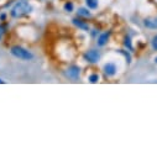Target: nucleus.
I'll return each mask as SVG.
<instances>
[{"label": "nucleus", "mask_w": 157, "mask_h": 157, "mask_svg": "<svg viewBox=\"0 0 157 157\" xmlns=\"http://www.w3.org/2000/svg\"><path fill=\"white\" fill-rule=\"evenodd\" d=\"M31 11H32V8L27 2H20L11 9V16L17 19V17H22V16L30 14Z\"/></svg>", "instance_id": "obj_1"}, {"label": "nucleus", "mask_w": 157, "mask_h": 157, "mask_svg": "<svg viewBox=\"0 0 157 157\" xmlns=\"http://www.w3.org/2000/svg\"><path fill=\"white\" fill-rule=\"evenodd\" d=\"M11 55H14L15 57H17L20 59H24V61H30V59L33 58V56H32L31 52L26 51L25 48H22L20 46H14L11 48Z\"/></svg>", "instance_id": "obj_2"}, {"label": "nucleus", "mask_w": 157, "mask_h": 157, "mask_svg": "<svg viewBox=\"0 0 157 157\" xmlns=\"http://www.w3.org/2000/svg\"><path fill=\"white\" fill-rule=\"evenodd\" d=\"M84 57H86V59L89 61L90 63H97V62L99 61V53H98L97 51H94V50L88 51V52L84 55Z\"/></svg>", "instance_id": "obj_3"}, {"label": "nucleus", "mask_w": 157, "mask_h": 157, "mask_svg": "<svg viewBox=\"0 0 157 157\" xmlns=\"http://www.w3.org/2000/svg\"><path fill=\"white\" fill-rule=\"evenodd\" d=\"M144 25H145L146 27H148V29L157 30V17H148V19H145Z\"/></svg>", "instance_id": "obj_4"}, {"label": "nucleus", "mask_w": 157, "mask_h": 157, "mask_svg": "<svg viewBox=\"0 0 157 157\" xmlns=\"http://www.w3.org/2000/svg\"><path fill=\"white\" fill-rule=\"evenodd\" d=\"M67 75L69 78H72V79H77L78 75H79V68H78L77 66H72L68 71H67Z\"/></svg>", "instance_id": "obj_5"}, {"label": "nucleus", "mask_w": 157, "mask_h": 157, "mask_svg": "<svg viewBox=\"0 0 157 157\" xmlns=\"http://www.w3.org/2000/svg\"><path fill=\"white\" fill-rule=\"evenodd\" d=\"M104 71H105V74L106 75L111 77V75H114L116 73V67H115L114 63H106L104 66Z\"/></svg>", "instance_id": "obj_6"}, {"label": "nucleus", "mask_w": 157, "mask_h": 157, "mask_svg": "<svg viewBox=\"0 0 157 157\" xmlns=\"http://www.w3.org/2000/svg\"><path fill=\"white\" fill-rule=\"evenodd\" d=\"M109 36H110V32H104V33H101V35L99 36V38H98V45H99V46H104V45L108 42V40H109Z\"/></svg>", "instance_id": "obj_7"}, {"label": "nucleus", "mask_w": 157, "mask_h": 157, "mask_svg": "<svg viewBox=\"0 0 157 157\" xmlns=\"http://www.w3.org/2000/svg\"><path fill=\"white\" fill-rule=\"evenodd\" d=\"M73 24H74L77 27L82 29V30H89V26H88L86 22H83V21H81V20H78V19H74V20H73Z\"/></svg>", "instance_id": "obj_8"}, {"label": "nucleus", "mask_w": 157, "mask_h": 157, "mask_svg": "<svg viewBox=\"0 0 157 157\" xmlns=\"http://www.w3.org/2000/svg\"><path fill=\"white\" fill-rule=\"evenodd\" d=\"M86 3L90 9H97L98 6V0H86Z\"/></svg>", "instance_id": "obj_9"}, {"label": "nucleus", "mask_w": 157, "mask_h": 157, "mask_svg": "<svg viewBox=\"0 0 157 157\" xmlns=\"http://www.w3.org/2000/svg\"><path fill=\"white\" fill-rule=\"evenodd\" d=\"M98 81H99V75H98V74H92V75H89V82H90V83H98Z\"/></svg>", "instance_id": "obj_10"}, {"label": "nucleus", "mask_w": 157, "mask_h": 157, "mask_svg": "<svg viewBox=\"0 0 157 157\" xmlns=\"http://www.w3.org/2000/svg\"><path fill=\"white\" fill-rule=\"evenodd\" d=\"M78 15H82V16H90V13L87 9H79L78 10Z\"/></svg>", "instance_id": "obj_11"}, {"label": "nucleus", "mask_w": 157, "mask_h": 157, "mask_svg": "<svg viewBox=\"0 0 157 157\" xmlns=\"http://www.w3.org/2000/svg\"><path fill=\"white\" fill-rule=\"evenodd\" d=\"M151 45H152V48L157 51V35L152 38V41H151Z\"/></svg>", "instance_id": "obj_12"}, {"label": "nucleus", "mask_w": 157, "mask_h": 157, "mask_svg": "<svg viewBox=\"0 0 157 157\" xmlns=\"http://www.w3.org/2000/svg\"><path fill=\"white\" fill-rule=\"evenodd\" d=\"M125 46H126V47H129V50H131V51H132L131 41H130V38H129V37H126V38H125Z\"/></svg>", "instance_id": "obj_13"}, {"label": "nucleus", "mask_w": 157, "mask_h": 157, "mask_svg": "<svg viewBox=\"0 0 157 157\" xmlns=\"http://www.w3.org/2000/svg\"><path fill=\"white\" fill-rule=\"evenodd\" d=\"M64 9H66L67 11H72V10H73V4H72V3H66Z\"/></svg>", "instance_id": "obj_14"}, {"label": "nucleus", "mask_w": 157, "mask_h": 157, "mask_svg": "<svg viewBox=\"0 0 157 157\" xmlns=\"http://www.w3.org/2000/svg\"><path fill=\"white\" fill-rule=\"evenodd\" d=\"M4 31H5V27L0 25V38L3 37V35H4Z\"/></svg>", "instance_id": "obj_15"}, {"label": "nucleus", "mask_w": 157, "mask_h": 157, "mask_svg": "<svg viewBox=\"0 0 157 157\" xmlns=\"http://www.w3.org/2000/svg\"><path fill=\"white\" fill-rule=\"evenodd\" d=\"M120 52H121L123 55H125V57H126V59H128V62H131V57H130V56H129V55H128L126 52H124V51H120Z\"/></svg>", "instance_id": "obj_16"}, {"label": "nucleus", "mask_w": 157, "mask_h": 157, "mask_svg": "<svg viewBox=\"0 0 157 157\" xmlns=\"http://www.w3.org/2000/svg\"><path fill=\"white\" fill-rule=\"evenodd\" d=\"M0 83H4V82H3V81H2V79H0Z\"/></svg>", "instance_id": "obj_17"}, {"label": "nucleus", "mask_w": 157, "mask_h": 157, "mask_svg": "<svg viewBox=\"0 0 157 157\" xmlns=\"http://www.w3.org/2000/svg\"><path fill=\"white\" fill-rule=\"evenodd\" d=\"M155 61H156V62H157V58H156V59H155Z\"/></svg>", "instance_id": "obj_18"}]
</instances>
